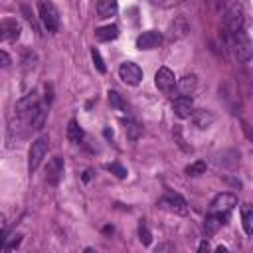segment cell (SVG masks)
Segmentation results:
<instances>
[{"instance_id":"1","label":"cell","mask_w":253,"mask_h":253,"mask_svg":"<svg viewBox=\"0 0 253 253\" xmlns=\"http://www.w3.org/2000/svg\"><path fill=\"white\" fill-rule=\"evenodd\" d=\"M229 43H231L233 55L239 61H249L253 57V40L249 38L245 30H239L233 36H229Z\"/></svg>"},{"instance_id":"2","label":"cell","mask_w":253,"mask_h":253,"mask_svg":"<svg viewBox=\"0 0 253 253\" xmlns=\"http://www.w3.org/2000/svg\"><path fill=\"white\" fill-rule=\"evenodd\" d=\"M47 150H49V138H47V134H42V136H38L32 142L30 152H28V172L30 174L40 168V164L43 162Z\"/></svg>"},{"instance_id":"3","label":"cell","mask_w":253,"mask_h":253,"mask_svg":"<svg viewBox=\"0 0 253 253\" xmlns=\"http://www.w3.org/2000/svg\"><path fill=\"white\" fill-rule=\"evenodd\" d=\"M243 16H245L243 6L239 2H231L227 6V10L223 12V30L227 32V36H233L235 32L243 30V22H245Z\"/></svg>"},{"instance_id":"4","label":"cell","mask_w":253,"mask_h":253,"mask_svg":"<svg viewBox=\"0 0 253 253\" xmlns=\"http://www.w3.org/2000/svg\"><path fill=\"white\" fill-rule=\"evenodd\" d=\"M38 18H40L42 26H43L49 34H53V32H57V30H59V12H57V8H55L49 0L40 2Z\"/></svg>"},{"instance_id":"5","label":"cell","mask_w":253,"mask_h":253,"mask_svg":"<svg viewBox=\"0 0 253 253\" xmlns=\"http://www.w3.org/2000/svg\"><path fill=\"white\" fill-rule=\"evenodd\" d=\"M158 206L166 211H172L176 215H188V204L186 200L180 196V194H174V192H166L160 200H158Z\"/></svg>"},{"instance_id":"6","label":"cell","mask_w":253,"mask_h":253,"mask_svg":"<svg viewBox=\"0 0 253 253\" xmlns=\"http://www.w3.org/2000/svg\"><path fill=\"white\" fill-rule=\"evenodd\" d=\"M154 83H156V87H158L164 95H174V91H178V79H176L174 71L168 69V67H160V69L156 71Z\"/></svg>"},{"instance_id":"7","label":"cell","mask_w":253,"mask_h":253,"mask_svg":"<svg viewBox=\"0 0 253 253\" xmlns=\"http://www.w3.org/2000/svg\"><path fill=\"white\" fill-rule=\"evenodd\" d=\"M235 206H237V196H235V194H231V192H221V194H217V196L211 200V204H210V210H208V211H213V213H225V215H229V211H231Z\"/></svg>"},{"instance_id":"8","label":"cell","mask_w":253,"mask_h":253,"mask_svg":"<svg viewBox=\"0 0 253 253\" xmlns=\"http://www.w3.org/2000/svg\"><path fill=\"white\" fill-rule=\"evenodd\" d=\"M14 111H16V115H18L20 119H28V121H32V119H34V115L40 111V101H38V95H36V93L26 95L24 99H20V101L16 103Z\"/></svg>"},{"instance_id":"9","label":"cell","mask_w":253,"mask_h":253,"mask_svg":"<svg viewBox=\"0 0 253 253\" xmlns=\"http://www.w3.org/2000/svg\"><path fill=\"white\" fill-rule=\"evenodd\" d=\"M119 77L126 85H138L140 79H142V69L132 61H125V63L119 65Z\"/></svg>"},{"instance_id":"10","label":"cell","mask_w":253,"mask_h":253,"mask_svg":"<svg viewBox=\"0 0 253 253\" xmlns=\"http://www.w3.org/2000/svg\"><path fill=\"white\" fill-rule=\"evenodd\" d=\"M172 109H174V113H176L178 119H190L192 113L196 111L194 109V101H192L190 95H178L174 99V103H172Z\"/></svg>"},{"instance_id":"11","label":"cell","mask_w":253,"mask_h":253,"mask_svg":"<svg viewBox=\"0 0 253 253\" xmlns=\"http://www.w3.org/2000/svg\"><path fill=\"white\" fill-rule=\"evenodd\" d=\"M20 22L16 18H2L0 22V40L2 42H10L16 40L20 36Z\"/></svg>"},{"instance_id":"12","label":"cell","mask_w":253,"mask_h":253,"mask_svg":"<svg viewBox=\"0 0 253 253\" xmlns=\"http://www.w3.org/2000/svg\"><path fill=\"white\" fill-rule=\"evenodd\" d=\"M162 43V34L156 30H146L136 38V47L138 49H154Z\"/></svg>"},{"instance_id":"13","label":"cell","mask_w":253,"mask_h":253,"mask_svg":"<svg viewBox=\"0 0 253 253\" xmlns=\"http://www.w3.org/2000/svg\"><path fill=\"white\" fill-rule=\"evenodd\" d=\"M63 168H65L63 158H59V156L51 158L47 162V168H45V182L51 184V186H55L61 180V176H63Z\"/></svg>"},{"instance_id":"14","label":"cell","mask_w":253,"mask_h":253,"mask_svg":"<svg viewBox=\"0 0 253 253\" xmlns=\"http://www.w3.org/2000/svg\"><path fill=\"white\" fill-rule=\"evenodd\" d=\"M227 217H229V215H225V213H213V211H208L206 221H204L206 235H213V233L227 221Z\"/></svg>"},{"instance_id":"15","label":"cell","mask_w":253,"mask_h":253,"mask_svg":"<svg viewBox=\"0 0 253 253\" xmlns=\"http://www.w3.org/2000/svg\"><path fill=\"white\" fill-rule=\"evenodd\" d=\"M95 12H97V18H101V20L113 18L119 12V2L117 0H97Z\"/></svg>"},{"instance_id":"16","label":"cell","mask_w":253,"mask_h":253,"mask_svg":"<svg viewBox=\"0 0 253 253\" xmlns=\"http://www.w3.org/2000/svg\"><path fill=\"white\" fill-rule=\"evenodd\" d=\"M192 123H194V126H198V128H208V126H211V123H213V115L210 113V111H206V109H196L194 113H192Z\"/></svg>"},{"instance_id":"17","label":"cell","mask_w":253,"mask_h":253,"mask_svg":"<svg viewBox=\"0 0 253 253\" xmlns=\"http://www.w3.org/2000/svg\"><path fill=\"white\" fill-rule=\"evenodd\" d=\"M198 87V77L194 73L190 75H184L182 79H178V93L180 95H192Z\"/></svg>"},{"instance_id":"18","label":"cell","mask_w":253,"mask_h":253,"mask_svg":"<svg viewBox=\"0 0 253 253\" xmlns=\"http://www.w3.org/2000/svg\"><path fill=\"white\" fill-rule=\"evenodd\" d=\"M188 32H190V26H188V22H186L184 16H178V18L170 24V38H174V40L184 38Z\"/></svg>"},{"instance_id":"19","label":"cell","mask_w":253,"mask_h":253,"mask_svg":"<svg viewBox=\"0 0 253 253\" xmlns=\"http://www.w3.org/2000/svg\"><path fill=\"white\" fill-rule=\"evenodd\" d=\"M95 38L99 42H111V40H117L119 38V26L115 24H109V26H101L95 30Z\"/></svg>"},{"instance_id":"20","label":"cell","mask_w":253,"mask_h":253,"mask_svg":"<svg viewBox=\"0 0 253 253\" xmlns=\"http://www.w3.org/2000/svg\"><path fill=\"white\" fill-rule=\"evenodd\" d=\"M67 138H69V142H73V144H79V142L83 140V128L77 125L75 119H71V121L67 123Z\"/></svg>"},{"instance_id":"21","label":"cell","mask_w":253,"mask_h":253,"mask_svg":"<svg viewBox=\"0 0 253 253\" xmlns=\"http://www.w3.org/2000/svg\"><path fill=\"white\" fill-rule=\"evenodd\" d=\"M241 225L247 235H253V206L241 208Z\"/></svg>"},{"instance_id":"22","label":"cell","mask_w":253,"mask_h":253,"mask_svg":"<svg viewBox=\"0 0 253 253\" xmlns=\"http://www.w3.org/2000/svg\"><path fill=\"white\" fill-rule=\"evenodd\" d=\"M125 130H126V136H128L130 140H136V138L142 134L140 123H136V121H132V119H126V121H125Z\"/></svg>"},{"instance_id":"23","label":"cell","mask_w":253,"mask_h":253,"mask_svg":"<svg viewBox=\"0 0 253 253\" xmlns=\"http://www.w3.org/2000/svg\"><path fill=\"white\" fill-rule=\"evenodd\" d=\"M206 162L204 160H196V162H192V164H188L186 168H184V172L188 174V176H202L204 172H206Z\"/></svg>"},{"instance_id":"24","label":"cell","mask_w":253,"mask_h":253,"mask_svg":"<svg viewBox=\"0 0 253 253\" xmlns=\"http://www.w3.org/2000/svg\"><path fill=\"white\" fill-rule=\"evenodd\" d=\"M138 239H140L142 245H150V241H152V233H150V229L144 221L138 223Z\"/></svg>"},{"instance_id":"25","label":"cell","mask_w":253,"mask_h":253,"mask_svg":"<svg viewBox=\"0 0 253 253\" xmlns=\"http://www.w3.org/2000/svg\"><path fill=\"white\" fill-rule=\"evenodd\" d=\"M109 103H111L115 109H119V111H126V103L123 101V97H121L117 91H109Z\"/></svg>"},{"instance_id":"26","label":"cell","mask_w":253,"mask_h":253,"mask_svg":"<svg viewBox=\"0 0 253 253\" xmlns=\"http://www.w3.org/2000/svg\"><path fill=\"white\" fill-rule=\"evenodd\" d=\"M172 134H174V138H176V142H178V146H180L182 150H186V152H192V146H186V140H184V136H182V128H180L178 125L174 126Z\"/></svg>"},{"instance_id":"27","label":"cell","mask_w":253,"mask_h":253,"mask_svg":"<svg viewBox=\"0 0 253 253\" xmlns=\"http://www.w3.org/2000/svg\"><path fill=\"white\" fill-rule=\"evenodd\" d=\"M91 57H93V63H95V67L99 69V73H105V71H107V67H105V61H103L101 53H99L97 49H91Z\"/></svg>"},{"instance_id":"28","label":"cell","mask_w":253,"mask_h":253,"mask_svg":"<svg viewBox=\"0 0 253 253\" xmlns=\"http://www.w3.org/2000/svg\"><path fill=\"white\" fill-rule=\"evenodd\" d=\"M107 168H109V170H111V172H113V174H115L117 178H126V168H123L121 164L113 162V164H109Z\"/></svg>"},{"instance_id":"29","label":"cell","mask_w":253,"mask_h":253,"mask_svg":"<svg viewBox=\"0 0 253 253\" xmlns=\"http://www.w3.org/2000/svg\"><path fill=\"white\" fill-rule=\"evenodd\" d=\"M0 61H2V63H0L2 67H8V65H10V55H8L4 49L0 51Z\"/></svg>"},{"instance_id":"30","label":"cell","mask_w":253,"mask_h":253,"mask_svg":"<svg viewBox=\"0 0 253 253\" xmlns=\"http://www.w3.org/2000/svg\"><path fill=\"white\" fill-rule=\"evenodd\" d=\"M160 251H174V245H170V243H160V245H156V253H160Z\"/></svg>"},{"instance_id":"31","label":"cell","mask_w":253,"mask_h":253,"mask_svg":"<svg viewBox=\"0 0 253 253\" xmlns=\"http://www.w3.org/2000/svg\"><path fill=\"white\" fill-rule=\"evenodd\" d=\"M150 4H154V6H162V4H166V0H148Z\"/></svg>"}]
</instances>
